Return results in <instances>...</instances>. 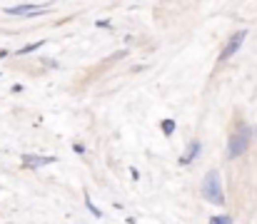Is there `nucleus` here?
I'll list each match as a JSON object with an SVG mask.
<instances>
[{
    "label": "nucleus",
    "mask_w": 257,
    "mask_h": 224,
    "mask_svg": "<svg viewBox=\"0 0 257 224\" xmlns=\"http://www.w3.org/2000/svg\"><path fill=\"white\" fill-rule=\"evenodd\" d=\"M85 207H88V209H90V212H93V217H97V219H100V217H102V212H100V209H97V207H95V204H93V202H90V199H85Z\"/></svg>",
    "instance_id": "9d476101"
},
{
    "label": "nucleus",
    "mask_w": 257,
    "mask_h": 224,
    "mask_svg": "<svg viewBox=\"0 0 257 224\" xmlns=\"http://www.w3.org/2000/svg\"><path fill=\"white\" fill-rule=\"evenodd\" d=\"M202 197L217 207L225 204V190H223V179H220V172L217 169H210L202 179Z\"/></svg>",
    "instance_id": "f257e3e1"
},
{
    "label": "nucleus",
    "mask_w": 257,
    "mask_h": 224,
    "mask_svg": "<svg viewBox=\"0 0 257 224\" xmlns=\"http://www.w3.org/2000/svg\"><path fill=\"white\" fill-rule=\"evenodd\" d=\"M58 157L53 155H23V167L28 169H38V167H45V165H55Z\"/></svg>",
    "instance_id": "20e7f679"
},
{
    "label": "nucleus",
    "mask_w": 257,
    "mask_h": 224,
    "mask_svg": "<svg viewBox=\"0 0 257 224\" xmlns=\"http://www.w3.org/2000/svg\"><path fill=\"white\" fill-rule=\"evenodd\" d=\"M45 45V40H38V43H30V45H25V48H20L15 55H28V53H35V50H40Z\"/></svg>",
    "instance_id": "0eeeda50"
},
{
    "label": "nucleus",
    "mask_w": 257,
    "mask_h": 224,
    "mask_svg": "<svg viewBox=\"0 0 257 224\" xmlns=\"http://www.w3.org/2000/svg\"><path fill=\"white\" fill-rule=\"evenodd\" d=\"M72 147H75V152H78V155H85V147H83V144H72Z\"/></svg>",
    "instance_id": "9b49d317"
},
{
    "label": "nucleus",
    "mask_w": 257,
    "mask_h": 224,
    "mask_svg": "<svg viewBox=\"0 0 257 224\" xmlns=\"http://www.w3.org/2000/svg\"><path fill=\"white\" fill-rule=\"evenodd\" d=\"M160 130H162V135H172L175 132V122L172 120H162L160 122Z\"/></svg>",
    "instance_id": "1a4fd4ad"
},
{
    "label": "nucleus",
    "mask_w": 257,
    "mask_h": 224,
    "mask_svg": "<svg viewBox=\"0 0 257 224\" xmlns=\"http://www.w3.org/2000/svg\"><path fill=\"white\" fill-rule=\"evenodd\" d=\"M207 224H232V217L230 214H220V217H212Z\"/></svg>",
    "instance_id": "6e6552de"
},
{
    "label": "nucleus",
    "mask_w": 257,
    "mask_h": 224,
    "mask_svg": "<svg viewBox=\"0 0 257 224\" xmlns=\"http://www.w3.org/2000/svg\"><path fill=\"white\" fill-rule=\"evenodd\" d=\"M45 10H48V5H30V3L15 5V8H5L8 15H40V13H45Z\"/></svg>",
    "instance_id": "39448f33"
},
{
    "label": "nucleus",
    "mask_w": 257,
    "mask_h": 224,
    "mask_svg": "<svg viewBox=\"0 0 257 224\" xmlns=\"http://www.w3.org/2000/svg\"><path fill=\"white\" fill-rule=\"evenodd\" d=\"M250 127H245V125H240V130L227 140V157L230 160H235V157H242L245 152H247V147H250Z\"/></svg>",
    "instance_id": "f03ea898"
},
{
    "label": "nucleus",
    "mask_w": 257,
    "mask_h": 224,
    "mask_svg": "<svg viewBox=\"0 0 257 224\" xmlns=\"http://www.w3.org/2000/svg\"><path fill=\"white\" fill-rule=\"evenodd\" d=\"M245 37H247V30H237L230 40H227V45H225V50L220 53V62H227L240 48H242V43H245Z\"/></svg>",
    "instance_id": "7ed1b4c3"
},
{
    "label": "nucleus",
    "mask_w": 257,
    "mask_h": 224,
    "mask_svg": "<svg viewBox=\"0 0 257 224\" xmlns=\"http://www.w3.org/2000/svg\"><path fill=\"white\" fill-rule=\"evenodd\" d=\"M200 149H202V142H200V140H193V142L188 144V149H185V155L180 157V165H190V162H195V160L200 157Z\"/></svg>",
    "instance_id": "423d86ee"
}]
</instances>
